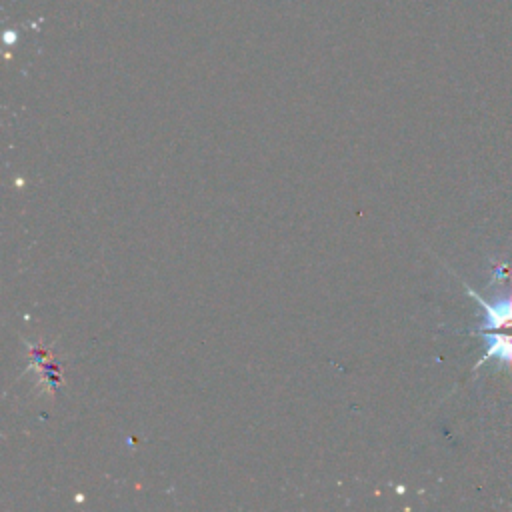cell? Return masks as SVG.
<instances>
[{
  "instance_id": "1",
  "label": "cell",
  "mask_w": 512,
  "mask_h": 512,
  "mask_svg": "<svg viewBox=\"0 0 512 512\" xmlns=\"http://www.w3.org/2000/svg\"><path fill=\"white\" fill-rule=\"evenodd\" d=\"M468 294L474 296L482 310H484V318L478 326L480 332H488V330H494V328H512V290L508 294H502L494 300H482L476 292H472L468 288Z\"/></svg>"
},
{
  "instance_id": "2",
  "label": "cell",
  "mask_w": 512,
  "mask_h": 512,
  "mask_svg": "<svg viewBox=\"0 0 512 512\" xmlns=\"http://www.w3.org/2000/svg\"><path fill=\"white\" fill-rule=\"evenodd\" d=\"M480 338L484 340V356L480 358L478 366L488 360H496L498 370H512V336L482 332Z\"/></svg>"
}]
</instances>
